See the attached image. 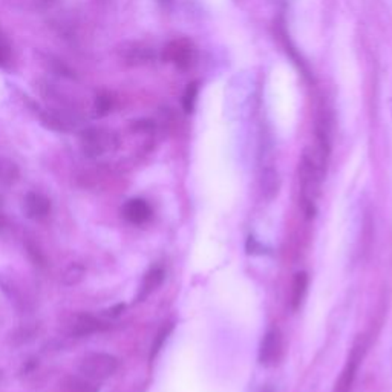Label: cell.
<instances>
[{
	"mask_svg": "<svg viewBox=\"0 0 392 392\" xmlns=\"http://www.w3.org/2000/svg\"><path fill=\"white\" fill-rule=\"evenodd\" d=\"M389 106H391V113H392V100H391V103H389Z\"/></svg>",
	"mask_w": 392,
	"mask_h": 392,
	"instance_id": "cell-23",
	"label": "cell"
},
{
	"mask_svg": "<svg viewBox=\"0 0 392 392\" xmlns=\"http://www.w3.org/2000/svg\"><path fill=\"white\" fill-rule=\"evenodd\" d=\"M80 146L86 157L98 158L115 150L118 147V140L109 130L102 127H91L81 134Z\"/></svg>",
	"mask_w": 392,
	"mask_h": 392,
	"instance_id": "cell-1",
	"label": "cell"
},
{
	"mask_svg": "<svg viewBox=\"0 0 392 392\" xmlns=\"http://www.w3.org/2000/svg\"><path fill=\"white\" fill-rule=\"evenodd\" d=\"M162 59L174 64L178 69H189L196 60L195 46L186 38L172 40L170 43L166 45L164 51H162Z\"/></svg>",
	"mask_w": 392,
	"mask_h": 392,
	"instance_id": "cell-3",
	"label": "cell"
},
{
	"mask_svg": "<svg viewBox=\"0 0 392 392\" xmlns=\"http://www.w3.org/2000/svg\"><path fill=\"white\" fill-rule=\"evenodd\" d=\"M281 189V178L277 170L272 166H267L262 169V175H260V190H262L264 198L272 201L274 200Z\"/></svg>",
	"mask_w": 392,
	"mask_h": 392,
	"instance_id": "cell-10",
	"label": "cell"
},
{
	"mask_svg": "<svg viewBox=\"0 0 392 392\" xmlns=\"http://www.w3.org/2000/svg\"><path fill=\"white\" fill-rule=\"evenodd\" d=\"M10 46L5 42L4 37H0V64H5L8 60H10Z\"/></svg>",
	"mask_w": 392,
	"mask_h": 392,
	"instance_id": "cell-20",
	"label": "cell"
},
{
	"mask_svg": "<svg viewBox=\"0 0 392 392\" xmlns=\"http://www.w3.org/2000/svg\"><path fill=\"white\" fill-rule=\"evenodd\" d=\"M45 2H51V0H45Z\"/></svg>",
	"mask_w": 392,
	"mask_h": 392,
	"instance_id": "cell-24",
	"label": "cell"
},
{
	"mask_svg": "<svg viewBox=\"0 0 392 392\" xmlns=\"http://www.w3.org/2000/svg\"><path fill=\"white\" fill-rule=\"evenodd\" d=\"M358 360H360V354H358L357 349H354L353 354H351V357H349V360L346 362L345 368H343L339 380L336 382V385H334L332 392H351L353 391L356 375H357Z\"/></svg>",
	"mask_w": 392,
	"mask_h": 392,
	"instance_id": "cell-6",
	"label": "cell"
},
{
	"mask_svg": "<svg viewBox=\"0 0 392 392\" xmlns=\"http://www.w3.org/2000/svg\"><path fill=\"white\" fill-rule=\"evenodd\" d=\"M126 219L130 220L132 224H144L146 220H149L152 216V209L149 204L144 200L135 198L126 202L125 209H122Z\"/></svg>",
	"mask_w": 392,
	"mask_h": 392,
	"instance_id": "cell-9",
	"label": "cell"
},
{
	"mask_svg": "<svg viewBox=\"0 0 392 392\" xmlns=\"http://www.w3.org/2000/svg\"><path fill=\"white\" fill-rule=\"evenodd\" d=\"M281 351V334L277 328H270L260 343L259 360L264 366L274 365Z\"/></svg>",
	"mask_w": 392,
	"mask_h": 392,
	"instance_id": "cell-4",
	"label": "cell"
},
{
	"mask_svg": "<svg viewBox=\"0 0 392 392\" xmlns=\"http://www.w3.org/2000/svg\"><path fill=\"white\" fill-rule=\"evenodd\" d=\"M4 224H5V218H4L2 210H0V227H4Z\"/></svg>",
	"mask_w": 392,
	"mask_h": 392,
	"instance_id": "cell-22",
	"label": "cell"
},
{
	"mask_svg": "<svg viewBox=\"0 0 392 392\" xmlns=\"http://www.w3.org/2000/svg\"><path fill=\"white\" fill-rule=\"evenodd\" d=\"M162 281H164V272H162L161 268L150 270V272L144 276L141 288H140V294H138V300L146 299L150 293H153L160 287Z\"/></svg>",
	"mask_w": 392,
	"mask_h": 392,
	"instance_id": "cell-13",
	"label": "cell"
},
{
	"mask_svg": "<svg viewBox=\"0 0 392 392\" xmlns=\"http://www.w3.org/2000/svg\"><path fill=\"white\" fill-rule=\"evenodd\" d=\"M104 328V323L98 321L91 314H77L74 316L71 322V334L77 337L89 336V334H94L97 331H102Z\"/></svg>",
	"mask_w": 392,
	"mask_h": 392,
	"instance_id": "cell-7",
	"label": "cell"
},
{
	"mask_svg": "<svg viewBox=\"0 0 392 392\" xmlns=\"http://www.w3.org/2000/svg\"><path fill=\"white\" fill-rule=\"evenodd\" d=\"M122 309H125V305H118V307H115V308L109 309L108 314H109V316H112V317H113V316H118V314L122 312Z\"/></svg>",
	"mask_w": 392,
	"mask_h": 392,
	"instance_id": "cell-21",
	"label": "cell"
},
{
	"mask_svg": "<svg viewBox=\"0 0 392 392\" xmlns=\"http://www.w3.org/2000/svg\"><path fill=\"white\" fill-rule=\"evenodd\" d=\"M23 245H24V250H27L28 258L32 260V262L38 267L46 265V262H48L46 255L42 250V247L38 245V242L36 241V238H32V236H27L23 241Z\"/></svg>",
	"mask_w": 392,
	"mask_h": 392,
	"instance_id": "cell-15",
	"label": "cell"
},
{
	"mask_svg": "<svg viewBox=\"0 0 392 392\" xmlns=\"http://www.w3.org/2000/svg\"><path fill=\"white\" fill-rule=\"evenodd\" d=\"M118 370V358L108 353H92L81 358L78 371L91 380H104Z\"/></svg>",
	"mask_w": 392,
	"mask_h": 392,
	"instance_id": "cell-2",
	"label": "cell"
},
{
	"mask_svg": "<svg viewBox=\"0 0 392 392\" xmlns=\"http://www.w3.org/2000/svg\"><path fill=\"white\" fill-rule=\"evenodd\" d=\"M23 211L31 219H43L51 211V201L42 193L31 192L23 200Z\"/></svg>",
	"mask_w": 392,
	"mask_h": 392,
	"instance_id": "cell-5",
	"label": "cell"
},
{
	"mask_svg": "<svg viewBox=\"0 0 392 392\" xmlns=\"http://www.w3.org/2000/svg\"><path fill=\"white\" fill-rule=\"evenodd\" d=\"M121 57L127 64H144L153 59L152 48L143 43H127L121 49Z\"/></svg>",
	"mask_w": 392,
	"mask_h": 392,
	"instance_id": "cell-8",
	"label": "cell"
},
{
	"mask_svg": "<svg viewBox=\"0 0 392 392\" xmlns=\"http://www.w3.org/2000/svg\"><path fill=\"white\" fill-rule=\"evenodd\" d=\"M196 95H198V86H196V83H190L183 95V108L187 113L193 111Z\"/></svg>",
	"mask_w": 392,
	"mask_h": 392,
	"instance_id": "cell-19",
	"label": "cell"
},
{
	"mask_svg": "<svg viewBox=\"0 0 392 392\" xmlns=\"http://www.w3.org/2000/svg\"><path fill=\"white\" fill-rule=\"evenodd\" d=\"M112 97L111 94L108 92H103L97 97V100H95V111H97V115H100V117H104V115H108V113L111 112L112 109Z\"/></svg>",
	"mask_w": 392,
	"mask_h": 392,
	"instance_id": "cell-17",
	"label": "cell"
},
{
	"mask_svg": "<svg viewBox=\"0 0 392 392\" xmlns=\"http://www.w3.org/2000/svg\"><path fill=\"white\" fill-rule=\"evenodd\" d=\"M308 290V274L305 272H299L294 276L293 290H291V308L293 312L300 308L302 302L305 299V294Z\"/></svg>",
	"mask_w": 392,
	"mask_h": 392,
	"instance_id": "cell-12",
	"label": "cell"
},
{
	"mask_svg": "<svg viewBox=\"0 0 392 392\" xmlns=\"http://www.w3.org/2000/svg\"><path fill=\"white\" fill-rule=\"evenodd\" d=\"M86 274V270L81 264L74 262L64 268V272L62 274V284L64 287H74V285H78Z\"/></svg>",
	"mask_w": 392,
	"mask_h": 392,
	"instance_id": "cell-16",
	"label": "cell"
},
{
	"mask_svg": "<svg viewBox=\"0 0 392 392\" xmlns=\"http://www.w3.org/2000/svg\"><path fill=\"white\" fill-rule=\"evenodd\" d=\"M19 167L10 158L0 157V183L5 186H11L19 179Z\"/></svg>",
	"mask_w": 392,
	"mask_h": 392,
	"instance_id": "cell-14",
	"label": "cell"
},
{
	"mask_svg": "<svg viewBox=\"0 0 392 392\" xmlns=\"http://www.w3.org/2000/svg\"><path fill=\"white\" fill-rule=\"evenodd\" d=\"M172 328H174V326H172V325H167V326H164V328H162V330L157 334V337H155V340H153V343H152L150 358H155V357H157V354H158L160 351H161L162 345H164V342L167 340V337H169V334H170Z\"/></svg>",
	"mask_w": 392,
	"mask_h": 392,
	"instance_id": "cell-18",
	"label": "cell"
},
{
	"mask_svg": "<svg viewBox=\"0 0 392 392\" xmlns=\"http://www.w3.org/2000/svg\"><path fill=\"white\" fill-rule=\"evenodd\" d=\"M62 392H100L94 380L88 377H77V375H71L62 382Z\"/></svg>",
	"mask_w": 392,
	"mask_h": 392,
	"instance_id": "cell-11",
	"label": "cell"
}]
</instances>
